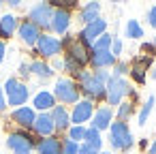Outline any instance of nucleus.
Wrapping results in <instances>:
<instances>
[{"label": "nucleus", "instance_id": "f257e3e1", "mask_svg": "<svg viewBox=\"0 0 156 154\" xmlns=\"http://www.w3.org/2000/svg\"><path fill=\"white\" fill-rule=\"evenodd\" d=\"M109 71H81L77 75V86H79V92L86 94L88 101H101L105 98V86L109 81Z\"/></svg>", "mask_w": 156, "mask_h": 154}, {"label": "nucleus", "instance_id": "f03ea898", "mask_svg": "<svg viewBox=\"0 0 156 154\" xmlns=\"http://www.w3.org/2000/svg\"><path fill=\"white\" fill-rule=\"evenodd\" d=\"M109 143H111L113 150H120V152H126V150L133 148L135 139H133V133H130L126 122H120V120L111 122V126H109Z\"/></svg>", "mask_w": 156, "mask_h": 154}, {"label": "nucleus", "instance_id": "7ed1b4c3", "mask_svg": "<svg viewBox=\"0 0 156 154\" xmlns=\"http://www.w3.org/2000/svg\"><path fill=\"white\" fill-rule=\"evenodd\" d=\"M54 98L56 101H60V103H66V105H75V103H79V96H81V92H79V86L73 81V79H69V77H60L58 81H56V86H54Z\"/></svg>", "mask_w": 156, "mask_h": 154}, {"label": "nucleus", "instance_id": "20e7f679", "mask_svg": "<svg viewBox=\"0 0 156 154\" xmlns=\"http://www.w3.org/2000/svg\"><path fill=\"white\" fill-rule=\"evenodd\" d=\"M5 96H7V105H11V107L17 109V107H24V103L30 96V90H28L26 84H22L20 79L11 77L5 84Z\"/></svg>", "mask_w": 156, "mask_h": 154}, {"label": "nucleus", "instance_id": "39448f33", "mask_svg": "<svg viewBox=\"0 0 156 154\" xmlns=\"http://www.w3.org/2000/svg\"><path fill=\"white\" fill-rule=\"evenodd\" d=\"M128 92H130V86L124 77H115V75L109 77V81L105 86V96H107L109 105H120L122 98L128 96Z\"/></svg>", "mask_w": 156, "mask_h": 154}, {"label": "nucleus", "instance_id": "423d86ee", "mask_svg": "<svg viewBox=\"0 0 156 154\" xmlns=\"http://www.w3.org/2000/svg\"><path fill=\"white\" fill-rule=\"evenodd\" d=\"M51 17H54V9H51L49 2H39L28 13V22H32L39 30H49L51 28Z\"/></svg>", "mask_w": 156, "mask_h": 154}, {"label": "nucleus", "instance_id": "0eeeda50", "mask_svg": "<svg viewBox=\"0 0 156 154\" xmlns=\"http://www.w3.org/2000/svg\"><path fill=\"white\" fill-rule=\"evenodd\" d=\"M7 145L13 152H32L37 148V137L30 135L28 131H15V133H9Z\"/></svg>", "mask_w": 156, "mask_h": 154}, {"label": "nucleus", "instance_id": "6e6552de", "mask_svg": "<svg viewBox=\"0 0 156 154\" xmlns=\"http://www.w3.org/2000/svg\"><path fill=\"white\" fill-rule=\"evenodd\" d=\"M107 32V20H103V17H98L96 22H92V24H88V26H83V30L79 32V37H77V41H81L88 49H92V45H94V41L101 37V34H105Z\"/></svg>", "mask_w": 156, "mask_h": 154}, {"label": "nucleus", "instance_id": "1a4fd4ad", "mask_svg": "<svg viewBox=\"0 0 156 154\" xmlns=\"http://www.w3.org/2000/svg\"><path fill=\"white\" fill-rule=\"evenodd\" d=\"M37 54H41L43 58H58V54L62 52V43L58 37H51V34H43L39 37L37 41Z\"/></svg>", "mask_w": 156, "mask_h": 154}, {"label": "nucleus", "instance_id": "9d476101", "mask_svg": "<svg viewBox=\"0 0 156 154\" xmlns=\"http://www.w3.org/2000/svg\"><path fill=\"white\" fill-rule=\"evenodd\" d=\"M92 116H94V103L83 98V101L75 103V107L71 111V122H73V126H83V122L92 120Z\"/></svg>", "mask_w": 156, "mask_h": 154}, {"label": "nucleus", "instance_id": "9b49d317", "mask_svg": "<svg viewBox=\"0 0 156 154\" xmlns=\"http://www.w3.org/2000/svg\"><path fill=\"white\" fill-rule=\"evenodd\" d=\"M64 49H66V56H69L73 62H77L81 69H83V66L90 62V49H88V47H86L81 41L73 39V41H71V43H69Z\"/></svg>", "mask_w": 156, "mask_h": 154}, {"label": "nucleus", "instance_id": "f8f14e48", "mask_svg": "<svg viewBox=\"0 0 156 154\" xmlns=\"http://www.w3.org/2000/svg\"><path fill=\"white\" fill-rule=\"evenodd\" d=\"M115 62H118V58L107 49V52H90V62L88 64L96 71H105V69L113 66Z\"/></svg>", "mask_w": 156, "mask_h": 154}, {"label": "nucleus", "instance_id": "ddd939ff", "mask_svg": "<svg viewBox=\"0 0 156 154\" xmlns=\"http://www.w3.org/2000/svg\"><path fill=\"white\" fill-rule=\"evenodd\" d=\"M111 120H113V109L109 105H103L98 109H94V116H92V128H96L98 133L109 128L111 126Z\"/></svg>", "mask_w": 156, "mask_h": 154}, {"label": "nucleus", "instance_id": "4468645a", "mask_svg": "<svg viewBox=\"0 0 156 154\" xmlns=\"http://www.w3.org/2000/svg\"><path fill=\"white\" fill-rule=\"evenodd\" d=\"M34 118H37V113H34L32 107H17V109H13V113H11V120H13L15 124H20L22 131L32 128Z\"/></svg>", "mask_w": 156, "mask_h": 154}, {"label": "nucleus", "instance_id": "2eb2a0df", "mask_svg": "<svg viewBox=\"0 0 156 154\" xmlns=\"http://www.w3.org/2000/svg\"><path fill=\"white\" fill-rule=\"evenodd\" d=\"M71 28V11L64 9H54V17H51V30L56 34H66Z\"/></svg>", "mask_w": 156, "mask_h": 154}, {"label": "nucleus", "instance_id": "dca6fc26", "mask_svg": "<svg viewBox=\"0 0 156 154\" xmlns=\"http://www.w3.org/2000/svg\"><path fill=\"white\" fill-rule=\"evenodd\" d=\"M49 116H51V122H54L56 131H69L71 128V113L66 111L64 105H56L49 111Z\"/></svg>", "mask_w": 156, "mask_h": 154}, {"label": "nucleus", "instance_id": "f3484780", "mask_svg": "<svg viewBox=\"0 0 156 154\" xmlns=\"http://www.w3.org/2000/svg\"><path fill=\"white\" fill-rule=\"evenodd\" d=\"M17 30H20V39H22L26 45H37V41H39V37H41V30H39L32 22L24 20V22L17 26Z\"/></svg>", "mask_w": 156, "mask_h": 154}, {"label": "nucleus", "instance_id": "a211bd4d", "mask_svg": "<svg viewBox=\"0 0 156 154\" xmlns=\"http://www.w3.org/2000/svg\"><path fill=\"white\" fill-rule=\"evenodd\" d=\"M32 131H34L37 135H41V137H51L54 131H56V126H54V122H51V116H49V113H39V116L34 118Z\"/></svg>", "mask_w": 156, "mask_h": 154}, {"label": "nucleus", "instance_id": "6ab92c4d", "mask_svg": "<svg viewBox=\"0 0 156 154\" xmlns=\"http://www.w3.org/2000/svg\"><path fill=\"white\" fill-rule=\"evenodd\" d=\"M37 154H62V141L58 137H43L37 141Z\"/></svg>", "mask_w": 156, "mask_h": 154}, {"label": "nucleus", "instance_id": "aec40b11", "mask_svg": "<svg viewBox=\"0 0 156 154\" xmlns=\"http://www.w3.org/2000/svg\"><path fill=\"white\" fill-rule=\"evenodd\" d=\"M32 105H34L41 113H47V111H51V109L56 107V98H54V94H51V92L41 90V92H37V94H34Z\"/></svg>", "mask_w": 156, "mask_h": 154}, {"label": "nucleus", "instance_id": "412c9836", "mask_svg": "<svg viewBox=\"0 0 156 154\" xmlns=\"http://www.w3.org/2000/svg\"><path fill=\"white\" fill-rule=\"evenodd\" d=\"M20 22L13 13H5V15H0V41H5L9 37H13V32L17 30Z\"/></svg>", "mask_w": 156, "mask_h": 154}, {"label": "nucleus", "instance_id": "4be33fe9", "mask_svg": "<svg viewBox=\"0 0 156 154\" xmlns=\"http://www.w3.org/2000/svg\"><path fill=\"white\" fill-rule=\"evenodd\" d=\"M152 64V58H147V56H141V58H135V62H133V66H130V75H133V79L137 81V84H143L145 81V69Z\"/></svg>", "mask_w": 156, "mask_h": 154}, {"label": "nucleus", "instance_id": "5701e85b", "mask_svg": "<svg viewBox=\"0 0 156 154\" xmlns=\"http://www.w3.org/2000/svg\"><path fill=\"white\" fill-rule=\"evenodd\" d=\"M98 17H101V5H98V2H88V5L81 7V11H79V22H83L86 26L92 24V22H96Z\"/></svg>", "mask_w": 156, "mask_h": 154}, {"label": "nucleus", "instance_id": "b1692460", "mask_svg": "<svg viewBox=\"0 0 156 154\" xmlns=\"http://www.w3.org/2000/svg\"><path fill=\"white\" fill-rule=\"evenodd\" d=\"M30 75H37L39 79H51L54 77V69L43 62V60H32L30 62Z\"/></svg>", "mask_w": 156, "mask_h": 154}, {"label": "nucleus", "instance_id": "393cba45", "mask_svg": "<svg viewBox=\"0 0 156 154\" xmlns=\"http://www.w3.org/2000/svg\"><path fill=\"white\" fill-rule=\"evenodd\" d=\"M83 143H86V145H90V148H94V150H101V145H103V137H101V133H98L96 128L88 126V128H86Z\"/></svg>", "mask_w": 156, "mask_h": 154}, {"label": "nucleus", "instance_id": "a878e982", "mask_svg": "<svg viewBox=\"0 0 156 154\" xmlns=\"http://www.w3.org/2000/svg\"><path fill=\"white\" fill-rule=\"evenodd\" d=\"M124 34L128 39H141L143 37V28H141V24L137 20H128L126 26H124Z\"/></svg>", "mask_w": 156, "mask_h": 154}, {"label": "nucleus", "instance_id": "bb28decb", "mask_svg": "<svg viewBox=\"0 0 156 154\" xmlns=\"http://www.w3.org/2000/svg\"><path fill=\"white\" fill-rule=\"evenodd\" d=\"M111 41H113V37L105 32V34H101V37L94 41V45H92L90 52H107V49H111Z\"/></svg>", "mask_w": 156, "mask_h": 154}, {"label": "nucleus", "instance_id": "cd10ccee", "mask_svg": "<svg viewBox=\"0 0 156 154\" xmlns=\"http://www.w3.org/2000/svg\"><path fill=\"white\" fill-rule=\"evenodd\" d=\"M133 111H135V103L122 101V103L118 105V120H120V122H126V120L133 116Z\"/></svg>", "mask_w": 156, "mask_h": 154}, {"label": "nucleus", "instance_id": "c85d7f7f", "mask_svg": "<svg viewBox=\"0 0 156 154\" xmlns=\"http://www.w3.org/2000/svg\"><path fill=\"white\" fill-rule=\"evenodd\" d=\"M154 103H156V98H154V96H147V101L141 105V111H139V124H141V126L147 122V118H150V113H152V109H154Z\"/></svg>", "mask_w": 156, "mask_h": 154}, {"label": "nucleus", "instance_id": "c756f323", "mask_svg": "<svg viewBox=\"0 0 156 154\" xmlns=\"http://www.w3.org/2000/svg\"><path fill=\"white\" fill-rule=\"evenodd\" d=\"M83 137H86V126H71L69 133H66V139H71L75 143L83 141Z\"/></svg>", "mask_w": 156, "mask_h": 154}, {"label": "nucleus", "instance_id": "7c9ffc66", "mask_svg": "<svg viewBox=\"0 0 156 154\" xmlns=\"http://www.w3.org/2000/svg\"><path fill=\"white\" fill-rule=\"evenodd\" d=\"M62 154H79V143L71 141V139H62Z\"/></svg>", "mask_w": 156, "mask_h": 154}, {"label": "nucleus", "instance_id": "2f4dec72", "mask_svg": "<svg viewBox=\"0 0 156 154\" xmlns=\"http://www.w3.org/2000/svg\"><path fill=\"white\" fill-rule=\"evenodd\" d=\"M122 49H124V43H122V39L113 37V41H111V49H109V52H111V54H113V56L118 58V56L122 54Z\"/></svg>", "mask_w": 156, "mask_h": 154}, {"label": "nucleus", "instance_id": "473e14b6", "mask_svg": "<svg viewBox=\"0 0 156 154\" xmlns=\"http://www.w3.org/2000/svg\"><path fill=\"white\" fill-rule=\"evenodd\" d=\"M126 73H128V64L126 62H115L113 64V75L115 77H124Z\"/></svg>", "mask_w": 156, "mask_h": 154}, {"label": "nucleus", "instance_id": "72a5a7b5", "mask_svg": "<svg viewBox=\"0 0 156 154\" xmlns=\"http://www.w3.org/2000/svg\"><path fill=\"white\" fill-rule=\"evenodd\" d=\"M147 24H150L152 28H156V5L150 7V11H147Z\"/></svg>", "mask_w": 156, "mask_h": 154}, {"label": "nucleus", "instance_id": "f704fd0d", "mask_svg": "<svg viewBox=\"0 0 156 154\" xmlns=\"http://www.w3.org/2000/svg\"><path fill=\"white\" fill-rule=\"evenodd\" d=\"M141 52H145V54H147V58H152V56L156 54V49H154V45H152V43H143V45H141Z\"/></svg>", "mask_w": 156, "mask_h": 154}, {"label": "nucleus", "instance_id": "c9c22d12", "mask_svg": "<svg viewBox=\"0 0 156 154\" xmlns=\"http://www.w3.org/2000/svg\"><path fill=\"white\" fill-rule=\"evenodd\" d=\"M79 154H98V150H94L86 143H79Z\"/></svg>", "mask_w": 156, "mask_h": 154}, {"label": "nucleus", "instance_id": "e433bc0d", "mask_svg": "<svg viewBox=\"0 0 156 154\" xmlns=\"http://www.w3.org/2000/svg\"><path fill=\"white\" fill-rule=\"evenodd\" d=\"M20 75H22V77H28V75H30V64H28V62L20 64Z\"/></svg>", "mask_w": 156, "mask_h": 154}, {"label": "nucleus", "instance_id": "4c0bfd02", "mask_svg": "<svg viewBox=\"0 0 156 154\" xmlns=\"http://www.w3.org/2000/svg\"><path fill=\"white\" fill-rule=\"evenodd\" d=\"M7 109V96H5V90L0 88V111Z\"/></svg>", "mask_w": 156, "mask_h": 154}, {"label": "nucleus", "instance_id": "58836bf2", "mask_svg": "<svg viewBox=\"0 0 156 154\" xmlns=\"http://www.w3.org/2000/svg\"><path fill=\"white\" fill-rule=\"evenodd\" d=\"M5 54H7V45H5V41H0V64L5 60Z\"/></svg>", "mask_w": 156, "mask_h": 154}, {"label": "nucleus", "instance_id": "ea45409f", "mask_svg": "<svg viewBox=\"0 0 156 154\" xmlns=\"http://www.w3.org/2000/svg\"><path fill=\"white\" fill-rule=\"evenodd\" d=\"M51 69H64V62L60 60V58H54V66Z\"/></svg>", "mask_w": 156, "mask_h": 154}, {"label": "nucleus", "instance_id": "a19ab883", "mask_svg": "<svg viewBox=\"0 0 156 154\" xmlns=\"http://www.w3.org/2000/svg\"><path fill=\"white\" fill-rule=\"evenodd\" d=\"M9 7L17 9V7H22V2H20V0H9Z\"/></svg>", "mask_w": 156, "mask_h": 154}, {"label": "nucleus", "instance_id": "79ce46f5", "mask_svg": "<svg viewBox=\"0 0 156 154\" xmlns=\"http://www.w3.org/2000/svg\"><path fill=\"white\" fill-rule=\"evenodd\" d=\"M150 154H156V141H154V143L150 145Z\"/></svg>", "mask_w": 156, "mask_h": 154}, {"label": "nucleus", "instance_id": "37998d69", "mask_svg": "<svg viewBox=\"0 0 156 154\" xmlns=\"http://www.w3.org/2000/svg\"><path fill=\"white\" fill-rule=\"evenodd\" d=\"M150 77H152V79H156V69H152V73H150Z\"/></svg>", "mask_w": 156, "mask_h": 154}, {"label": "nucleus", "instance_id": "c03bdc74", "mask_svg": "<svg viewBox=\"0 0 156 154\" xmlns=\"http://www.w3.org/2000/svg\"><path fill=\"white\" fill-rule=\"evenodd\" d=\"M13 154H30V152H13Z\"/></svg>", "mask_w": 156, "mask_h": 154}, {"label": "nucleus", "instance_id": "a18cd8bd", "mask_svg": "<svg viewBox=\"0 0 156 154\" xmlns=\"http://www.w3.org/2000/svg\"><path fill=\"white\" fill-rule=\"evenodd\" d=\"M152 45H154V49H156V37H154V41H152Z\"/></svg>", "mask_w": 156, "mask_h": 154}, {"label": "nucleus", "instance_id": "49530a36", "mask_svg": "<svg viewBox=\"0 0 156 154\" xmlns=\"http://www.w3.org/2000/svg\"><path fill=\"white\" fill-rule=\"evenodd\" d=\"M98 154H111V152H98Z\"/></svg>", "mask_w": 156, "mask_h": 154}, {"label": "nucleus", "instance_id": "de8ad7c7", "mask_svg": "<svg viewBox=\"0 0 156 154\" xmlns=\"http://www.w3.org/2000/svg\"><path fill=\"white\" fill-rule=\"evenodd\" d=\"M0 7H2V2H0Z\"/></svg>", "mask_w": 156, "mask_h": 154}]
</instances>
